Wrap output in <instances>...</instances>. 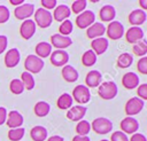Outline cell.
Masks as SVG:
<instances>
[{"instance_id": "1f68e13d", "label": "cell", "mask_w": 147, "mask_h": 141, "mask_svg": "<svg viewBox=\"0 0 147 141\" xmlns=\"http://www.w3.org/2000/svg\"><path fill=\"white\" fill-rule=\"evenodd\" d=\"M96 62V55L92 49H87L82 55V63L84 66H93Z\"/></svg>"}, {"instance_id": "7a4b0ae2", "label": "cell", "mask_w": 147, "mask_h": 141, "mask_svg": "<svg viewBox=\"0 0 147 141\" xmlns=\"http://www.w3.org/2000/svg\"><path fill=\"white\" fill-rule=\"evenodd\" d=\"M34 16V24L36 26L40 28V29H46L48 26H51L52 22H53V17H52V13L49 10H46L44 8H37V10H34L33 13Z\"/></svg>"}, {"instance_id": "7402d4cb", "label": "cell", "mask_w": 147, "mask_h": 141, "mask_svg": "<svg viewBox=\"0 0 147 141\" xmlns=\"http://www.w3.org/2000/svg\"><path fill=\"white\" fill-rule=\"evenodd\" d=\"M70 14H71V10H70V8L67 5H59V6H56L54 8L52 17L56 22H63V21L68 19Z\"/></svg>"}, {"instance_id": "277c9868", "label": "cell", "mask_w": 147, "mask_h": 141, "mask_svg": "<svg viewBox=\"0 0 147 141\" xmlns=\"http://www.w3.org/2000/svg\"><path fill=\"white\" fill-rule=\"evenodd\" d=\"M91 128L96 134H107L113 130V122L106 117H98L92 122Z\"/></svg>"}, {"instance_id": "ba28073f", "label": "cell", "mask_w": 147, "mask_h": 141, "mask_svg": "<svg viewBox=\"0 0 147 141\" xmlns=\"http://www.w3.org/2000/svg\"><path fill=\"white\" fill-rule=\"evenodd\" d=\"M76 25L79 29H87L95 22V14L92 10H84L76 17Z\"/></svg>"}, {"instance_id": "d4e9b609", "label": "cell", "mask_w": 147, "mask_h": 141, "mask_svg": "<svg viewBox=\"0 0 147 141\" xmlns=\"http://www.w3.org/2000/svg\"><path fill=\"white\" fill-rule=\"evenodd\" d=\"M47 135H48L47 128L41 125L33 126L30 131V138L33 141H45L47 140Z\"/></svg>"}, {"instance_id": "b9f144b4", "label": "cell", "mask_w": 147, "mask_h": 141, "mask_svg": "<svg viewBox=\"0 0 147 141\" xmlns=\"http://www.w3.org/2000/svg\"><path fill=\"white\" fill-rule=\"evenodd\" d=\"M137 94L139 99H141L142 101L147 100V84H141L138 86V89H137Z\"/></svg>"}, {"instance_id": "9c48e42d", "label": "cell", "mask_w": 147, "mask_h": 141, "mask_svg": "<svg viewBox=\"0 0 147 141\" xmlns=\"http://www.w3.org/2000/svg\"><path fill=\"white\" fill-rule=\"evenodd\" d=\"M34 13V6L32 3H28L24 2L21 6H17L14 10V15L17 19L20 21H25L29 19V17H31Z\"/></svg>"}, {"instance_id": "d6a6232c", "label": "cell", "mask_w": 147, "mask_h": 141, "mask_svg": "<svg viewBox=\"0 0 147 141\" xmlns=\"http://www.w3.org/2000/svg\"><path fill=\"white\" fill-rule=\"evenodd\" d=\"M132 52L136 56H139V57H144L146 54H147V42L145 39L140 40L139 42L134 44L132 46Z\"/></svg>"}, {"instance_id": "4dcf8cb0", "label": "cell", "mask_w": 147, "mask_h": 141, "mask_svg": "<svg viewBox=\"0 0 147 141\" xmlns=\"http://www.w3.org/2000/svg\"><path fill=\"white\" fill-rule=\"evenodd\" d=\"M24 86V89H28V91H32L36 86V81H34V78L31 73L26 72V71H23L22 75H21V79H20Z\"/></svg>"}, {"instance_id": "816d5d0a", "label": "cell", "mask_w": 147, "mask_h": 141, "mask_svg": "<svg viewBox=\"0 0 147 141\" xmlns=\"http://www.w3.org/2000/svg\"><path fill=\"white\" fill-rule=\"evenodd\" d=\"M101 141H109L108 139H103V140H101Z\"/></svg>"}, {"instance_id": "8d00e7d4", "label": "cell", "mask_w": 147, "mask_h": 141, "mask_svg": "<svg viewBox=\"0 0 147 141\" xmlns=\"http://www.w3.org/2000/svg\"><path fill=\"white\" fill-rule=\"evenodd\" d=\"M72 22L70 19H65L63 22H61L60 26H59V33L62 34V36H65V37H69V34L72 32Z\"/></svg>"}, {"instance_id": "ab89813d", "label": "cell", "mask_w": 147, "mask_h": 141, "mask_svg": "<svg viewBox=\"0 0 147 141\" xmlns=\"http://www.w3.org/2000/svg\"><path fill=\"white\" fill-rule=\"evenodd\" d=\"M10 17V13H9V9L3 6V5H0V24H3L6 23Z\"/></svg>"}, {"instance_id": "60d3db41", "label": "cell", "mask_w": 147, "mask_h": 141, "mask_svg": "<svg viewBox=\"0 0 147 141\" xmlns=\"http://www.w3.org/2000/svg\"><path fill=\"white\" fill-rule=\"evenodd\" d=\"M109 141H129V138L125 133H123L122 131H116L111 134L110 140Z\"/></svg>"}, {"instance_id": "9a60e30c", "label": "cell", "mask_w": 147, "mask_h": 141, "mask_svg": "<svg viewBox=\"0 0 147 141\" xmlns=\"http://www.w3.org/2000/svg\"><path fill=\"white\" fill-rule=\"evenodd\" d=\"M86 111H87V108L85 105H79V104L72 105L70 109H68L67 118L71 122H79L84 118V116L86 115Z\"/></svg>"}, {"instance_id": "ac0fdd59", "label": "cell", "mask_w": 147, "mask_h": 141, "mask_svg": "<svg viewBox=\"0 0 147 141\" xmlns=\"http://www.w3.org/2000/svg\"><path fill=\"white\" fill-rule=\"evenodd\" d=\"M24 122V118L22 116V113H20L16 110H11L7 113V119H6V124L9 128H17L21 127L22 124Z\"/></svg>"}, {"instance_id": "74e56055", "label": "cell", "mask_w": 147, "mask_h": 141, "mask_svg": "<svg viewBox=\"0 0 147 141\" xmlns=\"http://www.w3.org/2000/svg\"><path fill=\"white\" fill-rule=\"evenodd\" d=\"M86 6H87V1H86V0H76V1L72 2L70 10H71L74 14L79 15L80 13H83V11L85 10Z\"/></svg>"}, {"instance_id": "4316f807", "label": "cell", "mask_w": 147, "mask_h": 141, "mask_svg": "<svg viewBox=\"0 0 147 141\" xmlns=\"http://www.w3.org/2000/svg\"><path fill=\"white\" fill-rule=\"evenodd\" d=\"M34 50H36V55L42 60L44 57H48L51 55V53H52V46H51L49 42L40 41V42H38L36 45Z\"/></svg>"}, {"instance_id": "44dd1931", "label": "cell", "mask_w": 147, "mask_h": 141, "mask_svg": "<svg viewBox=\"0 0 147 141\" xmlns=\"http://www.w3.org/2000/svg\"><path fill=\"white\" fill-rule=\"evenodd\" d=\"M139 81H140V79H139L138 75L136 72H132V71L126 72L122 77V85L126 89H133V88L138 87Z\"/></svg>"}, {"instance_id": "52a82bcc", "label": "cell", "mask_w": 147, "mask_h": 141, "mask_svg": "<svg viewBox=\"0 0 147 141\" xmlns=\"http://www.w3.org/2000/svg\"><path fill=\"white\" fill-rule=\"evenodd\" d=\"M106 33L109 39L111 40H118L124 36V26L118 21H113L108 24L106 28Z\"/></svg>"}, {"instance_id": "f546056e", "label": "cell", "mask_w": 147, "mask_h": 141, "mask_svg": "<svg viewBox=\"0 0 147 141\" xmlns=\"http://www.w3.org/2000/svg\"><path fill=\"white\" fill-rule=\"evenodd\" d=\"M133 63V56L130 53H122L117 57V66L121 69H126Z\"/></svg>"}, {"instance_id": "bcb514c9", "label": "cell", "mask_w": 147, "mask_h": 141, "mask_svg": "<svg viewBox=\"0 0 147 141\" xmlns=\"http://www.w3.org/2000/svg\"><path fill=\"white\" fill-rule=\"evenodd\" d=\"M7 109L3 108V107H0V125H3L6 123V119H7Z\"/></svg>"}, {"instance_id": "4fadbf2b", "label": "cell", "mask_w": 147, "mask_h": 141, "mask_svg": "<svg viewBox=\"0 0 147 141\" xmlns=\"http://www.w3.org/2000/svg\"><path fill=\"white\" fill-rule=\"evenodd\" d=\"M36 29H37V26L32 19H25L22 22V24L20 26V34L23 39L29 40L34 36Z\"/></svg>"}, {"instance_id": "484cf974", "label": "cell", "mask_w": 147, "mask_h": 141, "mask_svg": "<svg viewBox=\"0 0 147 141\" xmlns=\"http://www.w3.org/2000/svg\"><path fill=\"white\" fill-rule=\"evenodd\" d=\"M61 75H62L63 79L68 83H75L78 79V71L72 65H69V64L62 66Z\"/></svg>"}, {"instance_id": "f6af8a7d", "label": "cell", "mask_w": 147, "mask_h": 141, "mask_svg": "<svg viewBox=\"0 0 147 141\" xmlns=\"http://www.w3.org/2000/svg\"><path fill=\"white\" fill-rule=\"evenodd\" d=\"M129 141H147V139H146V136L144 134L137 132V133H134V134L131 135V138H130Z\"/></svg>"}, {"instance_id": "d6986e66", "label": "cell", "mask_w": 147, "mask_h": 141, "mask_svg": "<svg viewBox=\"0 0 147 141\" xmlns=\"http://www.w3.org/2000/svg\"><path fill=\"white\" fill-rule=\"evenodd\" d=\"M146 19H147V14L140 8L134 9L129 14V23L132 24V26H139L144 24Z\"/></svg>"}, {"instance_id": "c3c4849f", "label": "cell", "mask_w": 147, "mask_h": 141, "mask_svg": "<svg viewBox=\"0 0 147 141\" xmlns=\"http://www.w3.org/2000/svg\"><path fill=\"white\" fill-rule=\"evenodd\" d=\"M46 141H64V140H63V138L61 135H52Z\"/></svg>"}, {"instance_id": "8992f818", "label": "cell", "mask_w": 147, "mask_h": 141, "mask_svg": "<svg viewBox=\"0 0 147 141\" xmlns=\"http://www.w3.org/2000/svg\"><path fill=\"white\" fill-rule=\"evenodd\" d=\"M144 105H145V101H142L137 96H133L127 100V102L125 103L124 110L129 117H132L134 115H138L144 109Z\"/></svg>"}, {"instance_id": "83f0119b", "label": "cell", "mask_w": 147, "mask_h": 141, "mask_svg": "<svg viewBox=\"0 0 147 141\" xmlns=\"http://www.w3.org/2000/svg\"><path fill=\"white\" fill-rule=\"evenodd\" d=\"M72 103H74V100H72L71 95L68 94V93L61 94L57 97V101H56V105L61 110H68V109H70L72 107Z\"/></svg>"}, {"instance_id": "6da1fadb", "label": "cell", "mask_w": 147, "mask_h": 141, "mask_svg": "<svg viewBox=\"0 0 147 141\" xmlns=\"http://www.w3.org/2000/svg\"><path fill=\"white\" fill-rule=\"evenodd\" d=\"M118 93V88L115 81H102L98 86V94L102 100H113Z\"/></svg>"}, {"instance_id": "836d02e7", "label": "cell", "mask_w": 147, "mask_h": 141, "mask_svg": "<svg viewBox=\"0 0 147 141\" xmlns=\"http://www.w3.org/2000/svg\"><path fill=\"white\" fill-rule=\"evenodd\" d=\"M76 133H77V135H82V136H85V135H87L88 134V132L91 131V124L87 122V120H84V119H82V120H79L78 123H77V125H76Z\"/></svg>"}, {"instance_id": "681fc988", "label": "cell", "mask_w": 147, "mask_h": 141, "mask_svg": "<svg viewBox=\"0 0 147 141\" xmlns=\"http://www.w3.org/2000/svg\"><path fill=\"white\" fill-rule=\"evenodd\" d=\"M9 2H10L13 6H16V7H17V6H21L22 3H24L25 1H24V0H9Z\"/></svg>"}, {"instance_id": "f35d334b", "label": "cell", "mask_w": 147, "mask_h": 141, "mask_svg": "<svg viewBox=\"0 0 147 141\" xmlns=\"http://www.w3.org/2000/svg\"><path fill=\"white\" fill-rule=\"evenodd\" d=\"M137 69H138V72L139 73L147 75V57L146 56L140 57V60L137 63Z\"/></svg>"}, {"instance_id": "e0dca14e", "label": "cell", "mask_w": 147, "mask_h": 141, "mask_svg": "<svg viewBox=\"0 0 147 141\" xmlns=\"http://www.w3.org/2000/svg\"><path fill=\"white\" fill-rule=\"evenodd\" d=\"M102 75L98 70H91L87 72L85 77V86L87 88H94L98 87L102 81Z\"/></svg>"}, {"instance_id": "7dc6e473", "label": "cell", "mask_w": 147, "mask_h": 141, "mask_svg": "<svg viewBox=\"0 0 147 141\" xmlns=\"http://www.w3.org/2000/svg\"><path fill=\"white\" fill-rule=\"evenodd\" d=\"M71 141H91V140H90V138H88L87 135H85V136H82V135H75V136L72 138Z\"/></svg>"}, {"instance_id": "7c38bea8", "label": "cell", "mask_w": 147, "mask_h": 141, "mask_svg": "<svg viewBox=\"0 0 147 141\" xmlns=\"http://www.w3.org/2000/svg\"><path fill=\"white\" fill-rule=\"evenodd\" d=\"M71 44H72V39L70 37H65L60 33H55L51 36V46L55 47L56 49L64 50V48L71 46Z\"/></svg>"}, {"instance_id": "30bf717a", "label": "cell", "mask_w": 147, "mask_h": 141, "mask_svg": "<svg viewBox=\"0 0 147 141\" xmlns=\"http://www.w3.org/2000/svg\"><path fill=\"white\" fill-rule=\"evenodd\" d=\"M49 61L54 66H64L69 61V54L63 49H55L49 55Z\"/></svg>"}, {"instance_id": "f907efd6", "label": "cell", "mask_w": 147, "mask_h": 141, "mask_svg": "<svg viewBox=\"0 0 147 141\" xmlns=\"http://www.w3.org/2000/svg\"><path fill=\"white\" fill-rule=\"evenodd\" d=\"M139 5H140V9H142L144 11L147 9V1L146 0H139Z\"/></svg>"}, {"instance_id": "f1b7e54d", "label": "cell", "mask_w": 147, "mask_h": 141, "mask_svg": "<svg viewBox=\"0 0 147 141\" xmlns=\"http://www.w3.org/2000/svg\"><path fill=\"white\" fill-rule=\"evenodd\" d=\"M49 110H51V105L46 101L37 102L34 104V108H33V111H34L37 117H46L49 113Z\"/></svg>"}, {"instance_id": "d590c367", "label": "cell", "mask_w": 147, "mask_h": 141, "mask_svg": "<svg viewBox=\"0 0 147 141\" xmlns=\"http://www.w3.org/2000/svg\"><path fill=\"white\" fill-rule=\"evenodd\" d=\"M9 89H10V92L13 94L20 95V94H22L24 92V86H23L22 81L18 78H15L9 83Z\"/></svg>"}, {"instance_id": "2e32d148", "label": "cell", "mask_w": 147, "mask_h": 141, "mask_svg": "<svg viewBox=\"0 0 147 141\" xmlns=\"http://www.w3.org/2000/svg\"><path fill=\"white\" fill-rule=\"evenodd\" d=\"M105 33H106V26H105L103 23H101V22H94V23H93L91 26H88L87 30H86V36H87V38H90V39H92V40L102 37Z\"/></svg>"}, {"instance_id": "7bdbcfd3", "label": "cell", "mask_w": 147, "mask_h": 141, "mask_svg": "<svg viewBox=\"0 0 147 141\" xmlns=\"http://www.w3.org/2000/svg\"><path fill=\"white\" fill-rule=\"evenodd\" d=\"M56 0H41L40 3H41V8L46 9V10H49V9H54L56 7Z\"/></svg>"}, {"instance_id": "8fae6325", "label": "cell", "mask_w": 147, "mask_h": 141, "mask_svg": "<svg viewBox=\"0 0 147 141\" xmlns=\"http://www.w3.org/2000/svg\"><path fill=\"white\" fill-rule=\"evenodd\" d=\"M119 126H121V131L123 133H125L126 135L127 134H134L139 130V123H138V120L136 118L129 117V116H126L125 118L122 119Z\"/></svg>"}, {"instance_id": "cb8c5ba5", "label": "cell", "mask_w": 147, "mask_h": 141, "mask_svg": "<svg viewBox=\"0 0 147 141\" xmlns=\"http://www.w3.org/2000/svg\"><path fill=\"white\" fill-rule=\"evenodd\" d=\"M99 16L100 19L102 22H113L115 16H116V9L114 6L111 5H105L101 7L100 11H99Z\"/></svg>"}, {"instance_id": "603a6c76", "label": "cell", "mask_w": 147, "mask_h": 141, "mask_svg": "<svg viewBox=\"0 0 147 141\" xmlns=\"http://www.w3.org/2000/svg\"><path fill=\"white\" fill-rule=\"evenodd\" d=\"M108 39L103 38V37H100V38H96V39H93L91 41V47H92V50L94 52V54L98 56V55H101L103 54L107 48H108Z\"/></svg>"}, {"instance_id": "5bb4252c", "label": "cell", "mask_w": 147, "mask_h": 141, "mask_svg": "<svg viewBox=\"0 0 147 141\" xmlns=\"http://www.w3.org/2000/svg\"><path fill=\"white\" fill-rule=\"evenodd\" d=\"M144 36H145L144 30L141 28H139V26H131L125 32V39H126V41L129 44H132V45H134V44L139 42L140 40H142L144 39Z\"/></svg>"}, {"instance_id": "ffe728a7", "label": "cell", "mask_w": 147, "mask_h": 141, "mask_svg": "<svg viewBox=\"0 0 147 141\" xmlns=\"http://www.w3.org/2000/svg\"><path fill=\"white\" fill-rule=\"evenodd\" d=\"M21 60V54L17 48H10L5 55V65L7 68H15Z\"/></svg>"}, {"instance_id": "e575fe53", "label": "cell", "mask_w": 147, "mask_h": 141, "mask_svg": "<svg viewBox=\"0 0 147 141\" xmlns=\"http://www.w3.org/2000/svg\"><path fill=\"white\" fill-rule=\"evenodd\" d=\"M25 134V130L23 127L17 128H10L8 131V139L10 141H21Z\"/></svg>"}, {"instance_id": "3957f363", "label": "cell", "mask_w": 147, "mask_h": 141, "mask_svg": "<svg viewBox=\"0 0 147 141\" xmlns=\"http://www.w3.org/2000/svg\"><path fill=\"white\" fill-rule=\"evenodd\" d=\"M45 63H44V60H41L40 57H38L37 55L34 54H31V55H28L24 60V68H25V71L29 72V73H39L42 68H44Z\"/></svg>"}, {"instance_id": "5b68a950", "label": "cell", "mask_w": 147, "mask_h": 141, "mask_svg": "<svg viewBox=\"0 0 147 141\" xmlns=\"http://www.w3.org/2000/svg\"><path fill=\"white\" fill-rule=\"evenodd\" d=\"M72 100H75L79 105H84L85 103H87L91 99V92L90 88H87L85 85H77L74 91H72V95H71Z\"/></svg>"}, {"instance_id": "ee69618b", "label": "cell", "mask_w": 147, "mask_h": 141, "mask_svg": "<svg viewBox=\"0 0 147 141\" xmlns=\"http://www.w3.org/2000/svg\"><path fill=\"white\" fill-rule=\"evenodd\" d=\"M7 45H8V39L6 36L3 34H0V54H2L6 48H7Z\"/></svg>"}]
</instances>
